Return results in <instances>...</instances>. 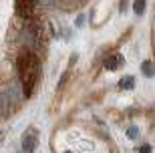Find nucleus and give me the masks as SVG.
Masks as SVG:
<instances>
[{
  "instance_id": "obj_10",
  "label": "nucleus",
  "mask_w": 155,
  "mask_h": 153,
  "mask_svg": "<svg viewBox=\"0 0 155 153\" xmlns=\"http://www.w3.org/2000/svg\"><path fill=\"white\" fill-rule=\"evenodd\" d=\"M85 20H87L85 12H79L77 18H75V26H77V28H83V26H85Z\"/></svg>"
},
{
  "instance_id": "obj_4",
  "label": "nucleus",
  "mask_w": 155,
  "mask_h": 153,
  "mask_svg": "<svg viewBox=\"0 0 155 153\" xmlns=\"http://www.w3.org/2000/svg\"><path fill=\"white\" fill-rule=\"evenodd\" d=\"M125 65V57L121 55V52H109L107 57L103 58V68L105 71H119L121 67Z\"/></svg>"
},
{
  "instance_id": "obj_13",
  "label": "nucleus",
  "mask_w": 155,
  "mask_h": 153,
  "mask_svg": "<svg viewBox=\"0 0 155 153\" xmlns=\"http://www.w3.org/2000/svg\"><path fill=\"white\" fill-rule=\"evenodd\" d=\"M64 153H75V151H64Z\"/></svg>"
},
{
  "instance_id": "obj_6",
  "label": "nucleus",
  "mask_w": 155,
  "mask_h": 153,
  "mask_svg": "<svg viewBox=\"0 0 155 153\" xmlns=\"http://www.w3.org/2000/svg\"><path fill=\"white\" fill-rule=\"evenodd\" d=\"M141 73H143L147 79L153 77V61H151V58H145V61L141 62Z\"/></svg>"
},
{
  "instance_id": "obj_1",
  "label": "nucleus",
  "mask_w": 155,
  "mask_h": 153,
  "mask_svg": "<svg viewBox=\"0 0 155 153\" xmlns=\"http://www.w3.org/2000/svg\"><path fill=\"white\" fill-rule=\"evenodd\" d=\"M14 68H16L18 81H20L22 97L30 99L36 93L40 79H42V58L32 48L20 46V51L16 52V58H14Z\"/></svg>"
},
{
  "instance_id": "obj_3",
  "label": "nucleus",
  "mask_w": 155,
  "mask_h": 153,
  "mask_svg": "<svg viewBox=\"0 0 155 153\" xmlns=\"http://www.w3.org/2000/svg\"><path fill=\"white\" fill-rule=\"evenodd\" d=\"M36 145H38V129L28 127L22 135V153H35Z\"/></svg>"
},
{
  "instance_id": "obj_11",
  "label": "nucleus",
  "mask_w": 155,
  "mask_h": 153,
  "mask_svg": "<svg viewBox=\"0 0 155 153\" xmlns=\"http://www.w3.org/2000/svg\"><path fill=\"white\" fill-rule=\"evenodd\" d=\"M139 153H151V145H149V143H145L143 147L139 149Z\"/></svg>"
},
{
  "instance_id": "obj_7",
  "label": "nucleus",
  "mask_w": 155,
  "mask_h": 153,
  "mask_svg": "<svg viewBox=\"0 0 155 153\" xmlns=\"http://www.w3.org/2000/svg\"><path fill=\"white\" fill-rule=\"evenodd\" d=\"M145 6H147V0H133V12L137 16H143L145 14Z\"/></svg>"
},
{
  "instance_id": "obj_2",
  "label": "nucleus",
  "mask_w": 155,
  "mask_h": 153,
  "mask_svg": "<svg viewBox=\"0 0 155 153\" xmlns=\"http://www.w3.org/2000/svg\"><path fill=\"white\" fill-rule=\"evenodd\" d=\"M38 0H14V12H16V18L20 20H30L38 12Z\"/></svg>"
},
{
  "instance_id": "obj_9",
  "label": "nucleus",
  "mask_w": 155,
  "mask_h": 153,
  "mask_svg": "<svg viewBox=\"0 0 155 153\" xmlns=\"http://www.w3.org/2000/svg\"><path fill=\"white\" fill-rule=\"evenodd\" d=\"M93 151V143L87 141V139H79V151Z\"/></svg>"
},
{
  "instance_id": "obj_8",
  "label": "nucleus",
  "mask_w": 155,
  "mask_h": 153,
  "mask_svg": "<svg viewBox=\"0 0 155 153\" xmlns=\"http://www.w3.org/2000/svg\"><path fill=\"white\" fill-rule=\"evenodd\" d=\"M139 137V127H135V125H131V127H127V139H137Z\"/></svg>"
},
{
  "instance_id": "obj_5",
  "label": "nucleus",
  "mask_w": 155,
  "mask_h": 153,
  "mask_svg": "<svg viewBox=\"0 0 155 153\" xmlns=\"http://www.w3.org/2000/svg\"><path fill=\"white\" fill-rule=\"evenodd\" d=\"M117 87H119L121 91H133V89H135V77H131V75L121 77L119 83H117Z\"/></svg>"
},
{
  "instance_id": "obj_12",
  "label": "nucleus",
  "mask_w": 155,
  "mask_h": 153,
  "mask_svg": "<svg viewBox=\"0 0 155 153\" xmlns=\"http://www.w3.org/2000/svg\"><path fill=\"white\" fill-rule=\"evenodd\" d=\"M61 34H63V36H64L67 40L71 38V30H69V28H63V32H61Z\"/></svg>"
}]
</instances>
